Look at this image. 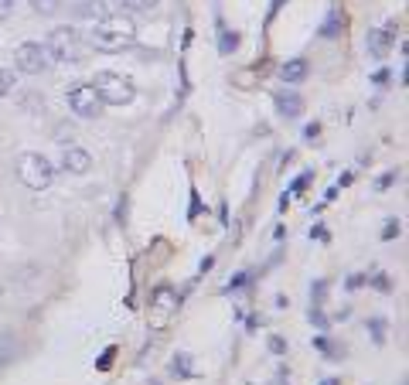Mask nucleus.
<instances>
[{"label":"nucleus","mask_w":409,"mask_h":385,"mask_svg":"<svg viewBox=\"0 0 409 385\" xmlns=\"http://www.w3.org/2000/svg\"><path fill=\"white\" fill-rule=\"evenodd\" d=\"M324 294H327V283H324V280H318V283L311 287V296H314V307H320V304H324Z\"/></svg>","instance_id":"nucleus-19"},{"label":"nucleus","mask_w":409,"mask_h":385,"mask_svg":"<svg viewBox=\"0 0 409 385\" xmlns=\"http://www.w3.org/2000/svg\"><path fill=\"white\" fill-rule=\"evenodd\" d=\"M11 89H14V75H11L7 68H0V99H4Z\"/></svg>","instance_id":"nucleus-18"},{"label":"nucleus","mask_w":409,"mask_h":385,"mask_svg":"<svg viewBox=\"0 0 409 385\" xmlns=\"http://www.w3.org/2000/svg\"><path fill=\"white\" fill-rule=\"evenodd\" d=\"M89 167H92V157L89 150H82V147H68L62 154V171L65 174H86Z\"/></svg>","instance_id":"nucleus-8"},{"label":"nucleus","mask_w":409,"mask_h":385,"mask_svg":"<svg viewBox=\"0 0 409 385\" xmlns=\"http://www.w3.org/2000/svg\"><path fill=\"white\" fill-rule=\"evenodd\" d=\"M270 351H273V355H287V341H283V338H270Z\"/></svg>","instance_id":"nucleus-24"},{"label":"nucleus","mask_w":409,"mask_h":385,"mask_svg":"<svg viewBox=\"0 0 409 385\" xmlns=\"http://www.w3.org/2000/svg\"><path fill=\"white\" fill-rule=\"evenodd\" d=\"M18 178H21V184L31 188V191H45L48 184H51V178H55V167L48 164V157L27 150V154L18 157Z\"/></svg>","instance_id":"nucleus-4"},{"label":"nucleus","mask_w":409,"mask_h":385,"mask_svg":"<svg viewBox=\"0 0 409 385\" xmlns=\"http://www.w3.org/2000/svg\"><path fill=\"white\" fill-rule=\"evenodd\" d=\"M276 110H280V113L283 116H300L304 113V99H300V96H297V92H276Z\"/></svg>","instance_id":"nucleus-10"},{"label":"nucleus","mask_w":409,"mask_h":385,"mask_svg":"<svg viewBox=\"0 0 409 385\" xmlns=\"http://www.w3.org/2000/svg\"><path fill=\"white\" fill-rule=\"evenodd\" d=\"M45 51H48V58L72 62V65H79L86 58V48H82V38H79L75 27H51V34H48V41H45Z\"/></svg>","instance_id":"nucleus-3"},{"label":"nucleus","mask_w":409,"mask_h":385,"mask_svg":"<svg viewBox=\"0 0 409 385\" xmlns=\"http://www.w3.org/2000/svg\"><path fill=\"white\" fill-rule=\"evenodd\" d=\"M396 178H399L396 171H389V174H382V178L375 181V191H386V188H392V184H396Z\"/></svg>","instance_id":"nucleus-20"},{"label":"nucleus","mask_w":409,"mask_h":385,"mask_svg":"<svg viewBox=\"0 0 409 385\" xmlns=\"http://www.w3.org/2000/svg\"><path fill=\"white\" fill-rule=\"evenodd\" d=\"M307 72H311L307 58H290V62H283V68H280V79L290 82V86H297V82L307 79Z\"/></svg>","instance_id":"nucleus-9"},{"label":"nucleus","mask_w":409,"mask_h":385,"mask_svg":"<svg viewBox=\"0 0 409 385\" xmlns=\"http://www.w3.org/2000/svg\"><path fill=\"white\" fill-rule=\"evenodd\" d=\"M311 324H314V327H320V331L327 327V318L320 314V307H311Z\"/></svg>","instance_id":"nucleus-22"},{"label":"nucleus","mask_w":409,"mask_h":385,"mask_svg":"<svg viewBox=\"0 0 409 385\" xmlns=\"http://www.w3.org/2000/svg\"><path fill=\"white\" fill-rule=\"evenodd\" d=\"M11 11H14V0H0V21H7Z\"/></svg>","instance_id":"nucleus-25"},{"label":"nucleus","mask_w":409,"mask_h":385,"mask_svg":"<svg viewBox=\"0 0 409 385\" xmlns=\"http://www.w3.org/2000/svg\"><path fill=\"white\" fill-rule=\"evenodd\" d=\"M123 11H134V14H150V11H157L160 0H116Z\"/></svg>","instance_id":"nucleus-13"},{"label":"nucleus","mask_w":409,"mask_h":385,"mask_svg":"<svg viewBox=\"0 0 409 385\" xmlns=\"http://www.w3.org/2000/svg\"><path fill=\"white\" fill-rule=\"evenodd\" d=\"M235 45H239V34L228 31V27H219V51H222V55H232Z\"/></svg>","instance_id":"nucleus-14"},{"label":"nucleus","mask_w":409,"mask_h":385,"mask_svg":"<svg viewBox=\"0 0 409 385\" xmlns=\"http://www.w3.org/2000/svg\"><path fill=\"white\" fill-rule=\"evenodd\" d=\"M372 82H375V86H386V82H389V72H375V79H372Z\"/></svg>","instance_id":"nucleus-29"},{"label":"nucleus","mask_w":409,"mask_h":385,"mask_svg":"<svg viewBox=\"0 0 409 385\" xmlns=\"http://www.w3.org/2000/svg\"><path fill=\"white\" fill-rule=\"evenodd\" d=\"M68 110L79 119H96L103 113V99H99V92L92 89V82H75L68 89Z\"/></svg>","instance_id":"nucleus-5"},{"label":"nucleus","mask_w":409,"mask_h":385,"mask_svg":"<svg viewBox=\"0 0 409 385\" xmlns=\"http://www.w3.org/2000/svg\"><path fill=\"white\" fill-rule=\"evenodd\" d=\"M396 27H399L396 21H386L382 27H372V31H368L365 48H368L372 58H386L389 51H392V45H396Z\"/></svg>","instance_id":"nucleus-7"},{"label":"nucleus","mask_w":409,"mask_h":385,"mask_svg":"<svg viewBox=\"0 0 409 385\" xmlns=\"http://www.w3.org/2000/svg\"><path fill=\"white\" fill-rule=\"evenodd\" d=\"M341 24H344V18H341L338 7H331V14L324 18V24H320V38H335V34H341Z\"/></svg>","instance_id":"nucleus-12"},{"label":"nucleus","mask_w":409,"mask_h":385,"mask_svg":"<svg viewBox=\"0 0 409 385\" xmlns=\"http://www.w3.org/2000/svg\"><path fill=\"white\" fill-rule=\"evenodd\" d=\"M283 4H287V0H273V7H270V18H276V11H280Z\"/></svg>","instance_id":"nucleus-30"},{"label":"nucleus","mask_w":409,"mask_h":385,"mask_svg":"<svg viewBox=\"0 0 409 385\" xmlns=\"http://www.w3.org/2000/svg\"><path fill=\"white\" fill-rule=\"evenodd\" d=\"M396 235H399V226H396V222H389V226L382 228V239H396Z\"/></svg>","instance_id":"nucleus-28"},{"label":"nucleus","mask_w":409,"mask_h":385,"mask_svg":"<svg viewBox=\"0 0 409 385\" xmlns=\"http://www.w3.org/2000/svg\"><path fill=\"white\" fill-rule=\"evenodd\" d=\"M72 136H75L72 133V126H68V130L65 126H58V136H55V140H58V143H72Z\"/></svg>","instance_id":"nucleus-26"},{"label":"nucleus","mask_w":409,"mask_h":385,"mask_svg":"<svg viewBox=\"0 0 409 385\" xmlns=\"http://www.w3.org/2000/svg\"><path fill=\"white\" fill-rule=\"evenodd\" d=\"M307 181H311V171H307V174H300V178L294 181V188H290V198H294V195H300V191L307 188Z\"/></svg>","instance_id":"nucleus-23"},{"label":"nucleus","mask_w":409,"mask_h":385,"mask_svg":"<svg viewBox=\"0 0 409 385\" xmlns=\"http://www.w3.org/2000/svg\"><path fill=\"white\" fill-rule=\"evenodd\" d=\"M92 89L99 92L103 106H130L136 96V86L119 72H96Z\"/></svg>","instance_id":"nucleus-2"},{"label":"nucleus","mask_w":409,"mask_h":385,"mask_svg":"<svg viewBox=\"0 0 409 385\" xmlns=\"http://www.w3.org/2000/svg\"><path fill=\"white\" fill-rule=\"evenodd\" d=\"M314 344H318V351H324V358H341V351H344V348H338V344H331L327 338H318Z\"/></svg>","instance_id":"nucleus-16"},{"label":"nucleus","mask_w":409,"mask_h":385,"mask_svg":"<svg viewBox=\"0 0 409 385\" xmlns=\"http://www.w3.org/2000/svg\"><path fill=\"white\" fill-rule=\"evenodd\" d=\"M134 41H136V24L130 18H123V14H110L103 21H92V27H89V45L96 51H106V55L123 51V48H130Z\"/></svg>","instance_id":"nucleus-1"},{"label":"nucleus","mask_w":409,"mask_h":385,"mask_svg":"<svg viewBox=\"0 0 409 385\" xmlns=\"http://www.w3.org/2000/svg\"><path fill=\"white\" fill-rule=\"evenodd\" d=\"M368 327H372V338H375V344H382V341H386V320H382V318H375Z\"/></svg>","instance_id":"nucleus-17"},{"label":"nucleus","mask_w":409,"mask_h":385,"mask_svg":"<svg viewBox=\"0 0 409 385\" xmlns=\"http://www.w3.org/2000/svg\"><path fill=\"white\" fill-rule=\"evenodd\" d=\"M372 283H375L379 290H392V283H389V276H386L382 270H375V273H372Z\"/></svg>","instance_id":"nucleus-21"},{"label":"nucleus","mask_w":409,"mask_h":385,"mask_svg":"<svg viewBox=\"0 0 409 385\" xmlns=\"http://www.w3.org/2000/svg\"><path fill=\"white\" fill-rule=\"evenodd\" d=\"M318 133H320V123H307L304 136H307V140H318Z\"/></svg>","instance_id":"nucleus-27"},{"label":"nucleus","mask_w":409,"mask_h":385,"mask_svg":"<svg viewBox=\"0 0 409 385\" xmlns=\"http://www.w3.org/2000/svg\"><path fill=\"white\" fill-rule=\"evenodd\" d=\"M79 18L103 21V18H110V7H106V0H86V4H79Z\"/></svg>","instance_id":"nucleus-11"},{"label":"nucleus","mask_w":409,"mask_h":385,"mask_svg":"<svg viewBox=\"0 0 409 385\" xmlns=\"http://www.w3.org/2000/svg\"><path fill=\"white\" fill-rule=\"evenodd\" d=\"M14 65L21 68L24 75H41V72L51 65V58H48L45 45H38V41H24V45H18V51H14Z\"/></svg>","instance_id":"nucleus-6"},{"label":"nucleus","mask_w":409,"mask_h":385,"mask_svg":"<svg viewBox=\"0 0 409 385\" xmlns=\"http://www.w3.org/2000/svg\"><path fill=\"white\" fill-rule=\"evenodd\" d=\"M58 7H62V0H31V11H34V14H41V18L58 14Z\"/></svg>","instance_id":"nucleus-15"},{"label":"nucleus","mask_w":409,"mask_h":385,"mask_svg":"<svg viewBox=\"0 0 409 385\" xmlns=\"http://www.w3.org/2000/svg\"><path fill=\"white\" fill-rule=\"evenodd\" d=\"M324 385H338V379H324Z\"/></svg>","instance_id":"nucleus-31"}]
</instances>
